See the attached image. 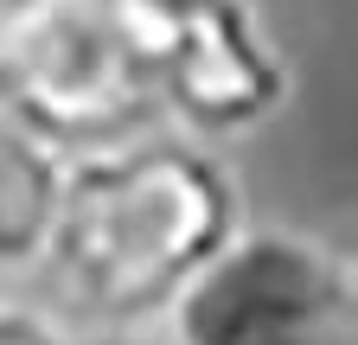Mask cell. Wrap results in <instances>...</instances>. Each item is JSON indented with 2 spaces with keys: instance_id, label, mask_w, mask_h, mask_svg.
<instances>
[{
  "instance_id": "cell-4",
  "label": "cell",
  "mask_w": 358,
  "mask_h": 345,
  "mask_svg": "<svg viewBox=\"0 0 358 345\" xmlns=\"http://www.w3.org/2000/svg\"><path fill=\"white\" fill-rule=\"evenodd\" d=\"M148 26L160 128L205 147L256 135L294 96V64L256 0H134Z\"/></svg>"
},
{
  "instance_id": "cell-6",
  "label": "cell",
  "mask_w": 358,
  "mask_h": 345,
  "mask_svg": "<svg viewBox=\"0 0 358 345\" xmlns=\"http://www.w3.org/2000/svg\"><path fill=\"white\" fill-rule=\"evenodd\" d=\"M0 345H77V332L58 314H45L38 300L0 294Z\"/></svg>"
},
{
  "instance_id": "cell-2",
  "label": "cell",
  "mask_w": 358,
  "mask_h": 345,
  "mask_svg": "<svg viewBox=\"0 0 358 345\" xmlns=\"http://www.w3.org/2000/svg\"><path fill=\"white\" fill-rule=\"evenodd\" d=\"M0 109L58 154L160 128L134 0H0Z\"/></svg>"
},
{
  "instance_id": "cell-7",
  "label": "cell",
  "mask_w": 358,
  "mask_h": 345,
  "mask_svg": "<svg viewBox=\"0 0 358 345\" xmlns=\"http://www.w3.org/2000/svg\"><path fill=\"white\" fill-rule=\"evenodd\" d=\"M77 345H160V339H148V332H83Z\"/></svg>"
},
{
  "instance_id": "cell-1",
  "label": "cell",
  "mask_w": 358,
  "mask_h": 345,
  "mask_svg": "<svg viewBox=\"0 0 358 345\" xmlns=\"http://www.w3.org/2000/svg\"><path fill=\"white\" fill-rule=\"evenodd\" d=\"M243 192L217 147L141 128L71 154L38 275L90 332H141L243 230Z\"/></svg>"
},
{
  "instance_id": "cell-3",
  "label": "cell",
  "mask_w": 358,
  "mask_h": 345,
  "mask_svg": "<svg viewBox=\"0 0 358 345\" xmlns=\"http://www.w3.org/2000/svg\"><path fill=\"white\" fill-rule=\"evenodd\" d=\"M160 332V345H352V256L301 224H243L179 288Z\"/></svg>"
},
{
  "instance_id": "cell-5",
  "label": "cell",
  "mask_w": 358,
  "mask_h": 345,
  "mask_svg": "<svg viewBox=\"0 0 358 345\" xmlns=\"http://www.w3.org/2000/svg\"><path fill=\"white\" fill-rule=\"evenodd\" d=\"M64 166H71V154H58L20 115L0 109V275L38 269L52 224H58Z\"/></svg>"
}]
</instances>
